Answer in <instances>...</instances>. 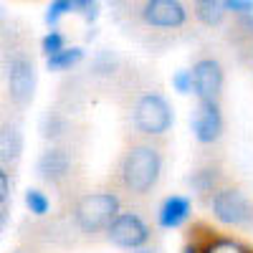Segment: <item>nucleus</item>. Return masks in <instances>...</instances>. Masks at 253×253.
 I'll use <instances>...</instances> for the list:
<instances>
[{
    "instance_id": "nucleus-7",
    "label": "nucleus",
    "mask_w": 253,
    "mask_h": 253,
    "mask_svg": "<svg viewBox=\"0 0 253 253\" xmlns=\"http://www.w3.org/2000/svg\"><path fill=\"white\" fill-rule=\"evenodd\" d=\"M104 241L124 248V251H139L144 246L155 243V223L147 213V205H132L124 203L119 215L112 220V225L104 233Z\"/></svg>"
},
{
    "instance_id": "nucleus-9",
    "label": "nucleus",
    "mask_w": 253,
    "mask_h": 253,
    "mask_svg": "<svg viewBox=\"0 0 253 253\" xmlns=\"http://www.w3.org/2000/svg\"><path fill=\"white\" fill-rule=\"evenodd\" d=\"M193 94L198 101H223L225 91V63L215 48H200L190 66Z\"/></svg>"
},
{
    "instance_id": "nucleus-1",
    "label": "nucleus",
    "mask_w": 253,
    "mask_h": 253,
    "mask_svg": "<svg viewBox=\"0 0 253 253\" xmlns=\"http://www.w3.org/2000/svg\"><path fill=\"white\" fill-rule=\"evenodd\" d=\"M114 99L122 104L129 137L165 142L172 132L175 112L160 84L134 63H126L124 76L114 89Z\"/></svg>"
},
{
    "instance_id": "nucleus-6",
    "label": "nucleus",
    "mask_w": 253,
    "mask_h": 253,
    "mask_svg": "<svg viewBox=\"0 0 253 253\" xmlns=\"http://www.w3.org/2000/svg\"><path fill=\"white\" fill-rule=\"evenodd\" d=\"M38 177L48 187L69 195L79 193L81 180V152L79 144H48L36 162Z\"/></svg>"
},
{
    "instance_id": "nucleus-31",
    "label": "nucleus",
    "mask_w": 253,
    "mask_h": 253,
    "mask_svg": "<svg viewBox=\"0 0 253 253\" xmlns=\"http://www.w3.org/2000/svg\"><path fill=\"white\" fill-rule=\"evenodd\" d=\"M107 3H109V8H114V5H119V3H122V0H107Z\"/></svg>"
},
{
    "instance_id": "nucleus-11",
    "label": "nucleus",
    "mask_w": 253,
    "mask_h": 253,
    "mask_svg": "<svg viewBox=\"0 0 253 253\" xmlns=\"http://www.w3.org/2000/svg\"><path fill=\"white\" fill-rule=\"evenodd\" d=\"M23 155V122L20 112L5 101L0 107V165L13 167L20 162Z\"/></svg>"
},
{
    "instance_id": "nucleus-17",
    "label": "nucleus",
    "mask_w": 253,
    "mask_h": 253,
    "mask_svg": "<svg viewBox=\"0 0 253 253\" xmlns=\"http://www.w3.org/2000/svg\"><path fill=\"white\" fill-rule=\"evenodd\" d=\"M84 58H86L84 48H79V46H66V48H61L58 53L48 56V58H46V66H48V71H71V69L79 66Z\"/></svg>"
},
{
    "instance_id": "nucleus-26",
    "label": "nucleus",
    "mask_w": 253,
    "mask_h": 253,
    "mask_svg": "<svg viewBox=\"0 0 253 253\" xmlns=\"http://www.w3.org/2000/svg\"><path fill=\"white\" fill-rule=\"evenodd\" d=\"M8 220H10V210H8V205H0V233H3V228L8 225Z\"/></svg>"
},
{
    "instance_id": "nucleus-19",
    "label": "nucleus",
    "mask_w": 253,
    "mask_h": 253,
    "mask_svg": "<svg viewBox=\"0 0 253 253\" xmlns=\"http://www.w3.org/2000/svg\"><path fill=\"white\" fill-rule=\"evenodd\" d=\"M203 253H251V251L233 238H210L205 243Z\"/></svg>"
},
{
    "instance_id": "nucleus-27",
    "label": "nucleus",
    "mask_w": 253,
    "mask_h": 253,
    "mask_svg": "<svg viewBox=\"0 0 253 253\" xmlns=\"http://www.w3.org/2000/svg\"><path fill=\"white\" fill-rule=\"evenodd\" d=\"M243 63L253 71V41H251V48H248V53H246V61H243Z\"/></svg>"
},
{
    "instance_id": "nucleus-30",
    "label": "nucleus",
    "mask_w": 253,
    "mask_h": 253,
    "mask_svg": "<svg viewBox=\"0 0 253 253\" xmlns=\"http://www.w3.org/2000/svg\"><path fill=\"white\" fill-rule=\"evenodd\" d=\"M15 253H38V251H36V248H31V246H26V248H18Z\"/></svg>"
},
{
    "instance_id": "nucleus-25",
    "label": "nucleus",
    "mask_w": 253,
    "mask_h": 253,
    "mask_svg": "<svg viewBox=\"0 0 253 253\" xmlns=\"http://www.w3.org/2000/svg\"><path fill=\"white\" fill-rule=\"evenodd\" d=\"M172 86L180 94H193V76H190V69H180L172 76Z\"/></svg>"
},
{
    "instance_id": "nucleus-29",
    "label": "nucleus",
    "mask_w": 253,
    "mask_h": 253,
    "mask_svg": "<svg viewBox=\"0 0 253 253\" xmlns=\"http://www.w3.org/2000/svg\"><path fill=\"white\" fill-rule=\"evenodd\" d=\"M5 23H8V15H5V8L0 5V28H3Z\"/></svg>"
},
{
    "instance_id": "nucleus-2",
    "label": "nucleus",
    "mask_w": 253,
    "mask_h": 253,
    "mask_svg": "<svg viewBox=\"0 0 253 253\" xmlns=\"http://www.w3.org/2000/svg\"><path fill=\"white\" fill-rule=\"evenodd\" d=\"M117 23L137 36L142 46L160 51L175 41V36L185 33L193 23L187 0H122L112 8Z\"/></svg>"
},
{
    "instance_id": "nucleus-28",
    "label": "nucleus",
    "mask_w": 253,
    "mask_h": 253,
    "mask_svg": "<svg viewBox=\"0 0 253 253\" xmlns=\"http://www.w3.org/2000/svg\"><path fill=\"white\" fill-rule=\"evenodd\" d=\"M132 253H160V248H157V246H144V248H139V251H132Z\"/></svg>"
},
{
    "instance_id": "nucleus-24",
    "label": "nucleus",
    "mask_w": 253,
    "mask_h": 253,
    "mask_svg": "<svg viewBox=\"0 0 253 253\" xmlns=\"http://www.w3.org/2000/svg\"><path fill=\"white\" fill-rule=\"evenodd\" d=\"M228 15H251L253 13V0H220Z\"/></svg>"
},
{
    "instance_id": "nucleus-18",
    "label": "nucleus",
    "mask_w": 253,
    "mask_h": 253,
    "mask_svg": "<svg viewBox=\"0 0 253 253\" xmlns=\"http://www.w3.org/2000/svg\"><path fill=\"white\" fill-rule=\"evenodd\" d=\"M26 208H28V213H31L33 218H48V213H51V200H48V195L43 193V190L31 187L28 193H26Z\"/></svg>"
},
{
    "instance_id": "nucleus-23",
    "label": "nucleus",
    "mask_w": 253,
    "mask_h": 253,
    "mask_svg": "<svg viewBox=\"0 0 253 253\" xmlns=\"http://www.w3.org/2000/svg\"><path fill=\"white\" fill-rule=\"evenodd\" d=\"M13 195V172L10 167L0 165V205H8Z\"/></svg>"
},
{
    "instance_id": "nucleus-10",
    "label": "nucleus",
    "mask_w": 253,
    "mask_h": 253,
    "mask_svg": "<svg viewBox=\"0 0 253 253\" xmlns=\"http://www.w3.org/2000/svg\"><path fill=\"white\" fill-rule=\"evenodd\" d=\"M193 134L203 150H215L225 134V114L220 101H198L193 112Z\"/></svg>"
},
{
    "instance_id": "nucleus-4",
    "label": "nucleus",
    "mask_w": 253,
    "mask_h": 253,
    "mask_svg": "<svg viewBox=\"0 0 253 253\" xmlns=\"http://www.w3.org/2000/svg\"><path fill=\"white\" fill-rule=\"evenodd\" d=\"M0 69L5 79V101L18 112H23L36 94V58L18 31H10L8 23L0 28Z\"/></svg>"
},
{
    "instance_id": "nucleus-8",
    "label": "nucleus",
    "mask_w": 253,
    "mask_h": 253,
    "mask_svg": "<svg viewBox=\"0 0 253 253\" xmlns=\"http://www.w3.org/2000/svg\"><path fill=\"white\" fill-rule=\"evenodd\" d=\"M205 208L210 210L213 220H218L225 228L253 230V200L236 182H225L218 193H213Z\"/></svg>"
},
{
    "instance_id": "nucleus-15",
    "label": "nucleus",
    "mask_w": 253,
    "mask_h": 253,
    "mask_svg": "<svg viewBox=\"0 0 253 253\" xmlns=\"http://www.w3.org/2000/svg\"><path fill=\"white\" fill-rule=\"evenodd\" d=\"M190 215H193V200L187 195H167L162 205L157 208L155 220L165 230H175V228H182L190 220Z\"/></svg>"
},
{
    "instance_id": "nucleus-20",
    "label": "nucleus",
    "mask_w": 253,
    "mask_h": 253,
    "mask_svg": "<svg viewBox=\"0 0 253 253\" xmlns=\"http://www.w3.org/2000/svg\"><path fill=\"white\" fill-rule=\"evenodd\" d=\"M61 48H66V36H63L61 28H51V31L43 36V41H41V51H43L46 58H48V56L58 53Z\"/></svg>"
},
{
    "instance_id": "nucleus-16",
    "label": "nucleus",
    "mask_w": 253,
    "mask_h": 253,
    "mask_svg": "<svg viewBox=\"0 0 253 253\" xmlns=\"http://www.w3.org/2000/svg\"><path fill=\"white\" fill-rule=\"evenodd\" d=\"M190 3V13H193V20L200 28L208 31H223L225 23L230 20L228 10L223 8L220 0H187Z\"/></svg>"
},
{
    "instance_id": "nucleus-3",
    "label": "nucleus",
    "mask_w": 253,
    "mask_h": 253,
    "mask_svg": "<svg viewBox=\"0 0 253 253\" xmlns=\"http://www.w3.org/2000/svg\"><path fill=\"white\" fill-rule=\"evenodd\" d=\"M165 177V142L129 137L112 170V187L124 203L147 205Z\"/></svg>"
},
{
    "instance_id": "nucleus-21",
    "label": "nucleus",
    "mask_w": 253,
    "mask_h": 253,
    "mask_svg": "<svg viewBox=\"0 0 253 253\" xmlns=\"http://www.w3.org/2000/svg\"><path fill=\"white\" fill-rule=\"evenodd\" d=\"M69 13H74V3H71V0H51V5L46 10V23L51 28H56L58 20L63 15H69Z\"/></svg>"
},
{
    "instance_id": "nucleus-5",
    "label": "nucleus",
    "mask_w": 253,
    "mask_h": 253,
    "mask_svg": "<svg viewBox=\"0 0 253 253\" xmlns=\"http://www.w3.org/2000/svg\"><path fill=\"white\" fill-rule=\"evenodd\" d=\"M124 208V200L114 187H99V190H84L71 198L66 208V215L81 241H99L104 238L112 220Z\"/></svg>"
},
{
    "instance_id": "nucleus-13",
    "label": "nucleus",
    "mask_w": 253,
    "mask_h": 253,
    "mask_svg": "<svg viewBox=\"0 0 253 253\" xmlns=\"http://www.w3.org/2000/svg\"><path fill=\"white\" fill-rule=\"evenodd\" d=\"M225 182H230L228 175H225V167L215 157L200 160L193 170H190V175H187L190 193H193L200 203H208L210 198H213V193H218Z\"/></svg>"
},
{
    "instance_id": "nucleus-14",
    "label": "nucleus",
    "mask_w": 253,
    "mask_h": 253,
    "mask_svg": "<svg viewBox=\"0 0 253 253\" xmlns=\"http://www.w3.org/2000/svg\"><path fill=\"white\" fill-rule=\"evenodd\" d=\"M41 134L48 144H79V114L53 104L41 119Z\"/></svg>"
},
{
    "instance_id": "nucleus-12",
    "label": "nucleus",
    "mask_w": 253,
    "mask_h": 253,
    "mask_svg": "<svg viewBox=\"0 0 253 253\" xmlns=\"http://www.w3.org/2000/svg\"><path fill=\"white\" fill-rule=\"evenodd\" d=\"M124 69H126V61L114 51V48H99L91 61H89V66H86V84L89 86H96V89H107L114 94L117 89V84L122 81L124 76Z\"/></svg>"
},
{
    "instance_id": "nucleus-22",
    "label": "nucleus",
    "mask_w": 253,
    "mask_h": 253,
    "mask_svg": "<svg viewBox=\"0 0 253 253\" xmlns=\"http://www.w3.org/2000/svg\"><path fill=\"white\" fill-rule=\"evenodd\" d=\"M74 13H79L86 23H94L99 18V0H71Z\"/></svg>"
}]
</instances>
